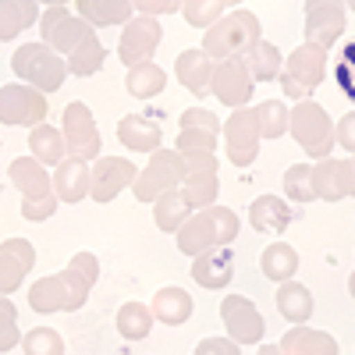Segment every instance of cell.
Instances as JSON below:
<instances>
[{
	"label": "cell",
	"instance_id": "1",
	"mask_svg": "<svg viewBox=\"0 0 355 355\" xmlns=\"http://www.w3.org/2000/svg\"><path fill=\"white\" fill-rule=\"evenodd\" d=\"M174 234H178V249L185 256H199L214 245H231L239 239V214L217 202L199 206V214H189Z\"/></svg>",
	"mask_w": 355,
	"mask_h": 355
},
{
	"label": "cell",
	"instance_id": "2",
	"mask_svg": "<svg viewBox=\"0 0 355 355\" xmlns=\"http://www.w3.org/2000/svg\"><path fill=\"white\" fill-rule=\"evenodd\" d=\"M11 71L21 82L36 85L40 93H57L68 78V61L46 43H21L11 53Z\"/></svg>",
	"mask_w": 355,
	"mask_h": 355
},
{
	"label": "cell",
	"instance_id": "3",
	"mask_svg": "<svg viewBox=\"0 0 355 355\" xmlns=\"http://www.w3.org/2000/svg\"><path fill=\"white\" fill-rule=\"evenodd\" d=\"M259 18L252 11H231L220 15L202 36V50L220 61V57H234V53H245L256 40H259Z\"/></svg>",
	"mask_w": 355,
	"mask_h": 355
},
{
	"label": "cell",
	"instance_id": "4",
	"mask_svg": "<svg viewBox=\"0 0 355 355\" xmlns=\"http://www.w3.org/2000/svg\"><path fill=\"white\" fill-rule=\"evenodd\" d=\"M323 78H327V50L316 43H302L299 50H291L277 75L288 100H306Z\"/></svg>",
	"mask_w": 355,
	"mask_h": 355
},
{
	"label": "cell",
	"instance_id": "5",
	"mask_svg": "<svg viewBox=\"0 0 355 355\" xmlns=\"http://www.w3.org/2000/svg\"><path fill=\"white\" fill-rule=\"evenodd\" d=\"M288 132L316 160L331 157V150H334V121L327 117V110H323L320 103H313V100H299V103L291 107Z\"/></svg>",
	"mask_w": 355,
	"mask_h": 355
},
{
	"label": "cell",
	"instance_id": "6",
	"mask_svg": "<svg viewBox=\"0 0 355 355\" xmlns=\"http://www.w3.org/2000/svg\"><path fill=\"white\" fill-rule=\"evenodd\" d=\"M182 178H185V157L182 153H178V150H153L150 164L135 174L132 196L139 202H153L160 192L182 185Z\"/></svg>",
	"mask_w": 355,
	"mask_h": 355
},
{
	"label": "cell",
	"instance_id": "7",
	"mask_svg": "<svg viewBox=\"0 0 355 355\" xmlns=\"http://www.w3.org/2000/svg\"><path fill=\"white\" fill-rule=\"evenodd\" d=\"M46 93H40L28 82H8L0 85V125L8 128H33L46 121Z\"/></svg>",
	"mask_w": 355,
	"mask_h": 355
},
{
	"label": "cell",
	"instance_id": "8",
	"mask_svg": "<svg viewBox=\"0 0 355 355\" xmlns=\"http://www.w3.org/2000/svg\"><path fill=\"white\" fill-rule=\"evenodd\" d=\"M224 139H227V164L234 167H249L256 164L259 153V121H256V107H234L227 114V125H224Z\"/></svg>",
	"mask_w": 355,
	"mask_h": 355
},
{
	"label": "cell",
	"instance_id": "9",
	"mask_svg": "<svg viewBox=\"0 0 355 355\" xmlns=\"http://www.w3.org/2000/svg\"><path fill=\"white\" fill-rule=\"evenodd\" d=\"M252 89L256 78L245 68V57L234 53V57H220L214 64V78H210V93L224 103V107H245L252 100Z\"/></svg>",
	"mask_w": 355,
	"mask_h": 355
},
{
	"label": "cell",
	"instance_id": "10",
	"mask_svg": "<svg viewBox=\"0 0 355 355\" xmlns=\"http://www.w3.org/2000/svg\"><path fill=\"white\" fill-rule=\"evenodd\" d=\"M61 132H64V146H68V157L78 160H96L100 157V128H96V117L82 100L64 107L61 117Z\"/></svg>",
	"mask_w": 355,
	"mask_h": 355
},
{
	"label": "cell",
	"instance_id": "11",
	"mask_svg": "<svg viewBox=\"0 0 355 355\" xmlns=\"http://www.w3.org/2000/svg\"><path fill=\"white\" fill-rule=\"evenodd\" d=\"M217 142H220L217 114L202 107H189L178 117V139H174L178 153H217Z\"/></svg>",
	"mask_w": 355,
	"mask_h": 355
},
{
	"label": "cell",
	"instance_id": "12",
	"mask_svg": "<svg viewBox=\"0 0 355 355\" xmlns=\"http://www.w3.org/2000/svg\"><path fill=\"white\" fill-rule=\"evenodd\" d=\"M160 36H164V28L153 15H132L125 21L121 43H117V61L128 64V68L150 61V57L157 53V46H160Z\"/></svg>",
	"mask_w": 355,
	"mask_h": 355
},
{
	"label": "cell",
	"instance_id": "13",
	"mask_svg": "<svg viewBox=\"0 0 355 355\" xmlns=\"http://www.w3.org/2000/svg\"><path fill=\"white\" fill-rule=\"evenodd\" d=\"M220 320H224L227 338H231V341H239L242 348L259 345L263 334H266L263 313L256 309V302L245 299V295H227V299L220 302Z\"/></svg>",
	"mask_w": 355,
	"mask_h": 355
},
{
	"label": "cell",
	"instance_id": "14",
	"mask_svg": "<svg viewBox=\"0 0 355 355\" xmlns=\"http://www.w3.org/2000/svg\"><path fill=\"white\" fill-rule=\"evenodd\" d=\"M40 36H43V43L50 46V50H57V53H71L75 46H78V40L89 33V25L82 15H71L64 4H53V8H46L43 15H40Z\"/></svg>",
	"mask_w": 355,
	"mask_h": 355
},
{
	"label": "cell",
	"instance_id": "15",
	"mask_svg": "<svg viewBox=\"0 0 355 355\" xmlns=\"http://www.w3.org/2000/svg\"><path fill=\"white\" fill-rule=\"evenodd\" d=\"M135 164L125 157H96V164L89 167V199L96 202H114L132 182H135Z\"/></svg>",
	"mask_w": 355,
	"mask_h": 355
},
{
	"label": "cell",
	"instance_id": "16",
	"mask_svg": "<svg viewBox=\"0 0 355 355\" xmlns=\"http://www.w3.org/2000/svg\"><path fill=\"white\" fill-rule=\"evenodd\" d=\"M345 0H306V43L331 50L345 33Z\"/></svg>",
	"mask_w": 355,
	"mask_h": 355
},
{
	"label": "cell",
	"instance_id": "17",
	"mask_svg": "<svg viewBox=\"0 0 355 355\" xmlns=\"http://www.w3.org/2000/svg\"><path fill=\"white\" fill-rule=\"evenodd\" d=\"M33 266H36V245L28 239H8L0 245V295L18 291Z\"/></svg>",
	"mask_w": 355,
	"mask_h": 355
},
{
	"label": "cell",
	"instance_id": "18",
	"mask_svg": "<svg viewBox=\"0 0 355 355\" xmlns=\"http://www.w3.org/2000/svg\"><path fill=\"white\" fill-rule=\"evenodd\" d=\"M234 277V252L227 245H214L199 256H192V281L206 291H220Z\"/></svg>",
	"mask_w": 355,
	"mask_h": 355
},
{
	"label": "cell",
	"instance_id": "19",
	"mask_svg": "<svg viewBox=\"0 0 355 355\" xmlns=\"http://www.w3.org/2000/svg\"><path fill=\"white\" fill-rule=\"evenodd\" d=\"M96 277H100V259L93 252H75L68 259V266L61 270V281H64V291H68V313L85 306Z\"/></svg>",
	"mask_w": 355,
	"mask_h": 355
},
{
	"label": "cell",
	"instance_id": "20",
	"mask_svg": "<svg viewBox=\"0 0 355 355\" xmlns=\"http://www.w3.org/2000/svg\"><path fill=\"white\" fill-rule=\"evenodd\" d=\"M174 75L182 82L192 96H210V78H214V57L206 53L202 46H192V50H182L174 61Z\"/></svg>",
	"mask_w": 355,
	"mask_h": 355
},
{
	"label": "cell",
	"instance_id": "21",
	"mask_svg": "<svg viewBox=\"0 0 355 355\" xmlns=\"http://www.w3.org/2000/svg\"><path fill=\"white\" fill-rule=\"evenodd\" d=\"M117 139H121V146L132 150V153H153V150H160L164 132H160L157 117H150V114H128V117L117 121Z\"/></svg>",
	"mask_w": 355,
	"mask_h": 355
},
{
	"label": "cell",
	"instance_id": "22",
	"mask_svg": "<svg viewBox=\"0 0 355 355\" xmlns=\"http://www.w3.org/2000/svg\"><path fill=\"white\" fill-rule=\"evenodd\" d=\"M8 178H11V185L21 192V199H46V196H53V182L46 174V164H40L33 153L18 157L8 167Z\"/></svg>",
	"mask_w": 355,
	"mask_h": 355
},
{
	"label": "cell",
	"instance_id": "23",
	"mask_svg": "<svg viewBox=\"0 0 355 355\" xmlns=\"http://www.w3.org/2000/svg\"><path fill=\"white\" fill-rule=\"evenodd\" d=\"M53 196H57V202H82L89 196V160L68 157L57 164Z\"/></svg>",
	"mask_w": 355,
	"mask_h": 355
},
{
	"label": "cell",
	"instance_id": "24",
	"mask_svg": "<svg viewBox=\"0 0 355 355\" xmlns=\"http://www.w3.org/2000/svg\"><path fill=\"white\" fill-rule=\"evenodd\" d=\"M277 348L284 355H338V341L327 331H313L306 323H295Z\"/></svg>",
	"mask_w": 355,
	"mask_h": 355
},
{
	"label": "cell",
	"instance_id": "25",
	"mask_svg": "<svg viewBox=\"0 0 355 355\" xmlns=\"http://www.w3.org/2000/svg\"><path fill=\"white\" fill-rule=\"evenodd\" d=\"M150 309H153V316H157L160 323H167V327H182V323L192 320V295H189L185 288H178V284L160 288V291L153 295Z\"/></svg>",
	"mask_w": 355,
	"mask_h": 355
},
{
	"label": "cell",
	"instance_id": "26",
	"mask_svg": "<svg viewBox=\"0 0 355 355\" xmlns=\"http://www.w3.org/2000/svg\"><path fill=\"white\" fill-rule=\"evenodd\" d=\"M40 21V0H0V43L18 40Z\"/></svg>",
	"mask_w": 355,
	"mask_h": 355
},
{
	"label": "cell",
	"instance_id": "27",
	"mask_svg": "<svg viewBox=\"0 0 355 355\" xmlns=\"http://www.w3.org/2000/svg\"><path fill=\"white\" fill-rule=\"evenodd\" d=\"M249 224L256 231H266V234H281L291 224V210L281 196H259L249 206Z\"/></svg>",
	"mask_w": 355,
	"mask_h": 355
},
{
	"label": "cell",
	"instance_id": "28",
	"mask_svg": "<svg viewBox=\"0 0 355 355\" xmlns=\"http://www.w3.org/2000/svg\"><path fill=\"white\" fill-rule=\"evenodd\" d=\"M78 15L93 25V28H107V25H125L132 18V0H75Z\"/></svg>",
	"mask_w": 355,
	"mask_h": 355
},
{
	"label": "cell",
	"instance_id": "29",
	"mask_svg": "<svg viewBox=\"0 0 355 355\" xmlns=\"http://www.w3.org/2000/svg\"><path fill=\"white\" fill-rule=\"evenodd\" d=\"M242 57H245V68H249V75H252L256 82H277V75H281V68H284L281 50H277L274 43H266L263 36H259Z\"/></svg>",
	"mask_w": 355,
	"mask_h": 355
},
{
	"label": "cell",
	"instance_id": "30",
	"mask_svg": "<svg viewBox=\"0 0 355 355\" xmlns=\"http://www.w3.org/2000/svg\"><path fill=\"white\" fill-rule=\"evenodd\" d=\"M277 313L288 320V323H306L313 316V291L299 281H281L277 288Z\"/></svg>",
	"mask_w": 355,
	"mask_h": 355
},
{
	"label": "cell",
	"instance_id": "31",
	"mask_svg": "<svg viewBox=\"0 0 355 355\" xmlns=\"http://www.w3.org/2000/svg\"><path fill=\"white\" fill-rule=\"evenodd\" d=\"M107 61V46L96 40V33L89 28V33L78 40V46L68 53V75H78V78H89L96 75Z\"/></svg>",
	"mask_w": 355,
	"mask_h": 355
},
{
	"label": "cell",
	"instance_id": "32",
	"mask_svg": "<svg viewBox=\"0 0 355 355\" xmlns=\"http://www.w3.org/2000/svg\"><path fill=\"white\" fill-rule=\"evenodd\" d=\"M189 214H192V206H189L182 185H178V189H167V192H160V196L153 199V220H157V227L167 231V234L182 227V220H185Z\"/></svg>",
	"mask_w": 355,
	"mask_h": 355
},
{
	"label": "cell",
	"instance_id": "33",
	"mask_svg": "<svg viewBox=\"0 0 355 355\" xmlns=\"http://www.w3.org/2000/svg\"><path fill=\"white\" fill-rule=\"evenodd\" d=\"M28 153H33L40 164H61L68 146H64V132H57L53 125H33V132H28Z\"/></svg>",
	"mask_w": 355,
	"mask_h": 355
},
{
	"label": "cell",
	"instance_id": "34",
	"mask_svg": "<svg viewBox=\"0 0 355 355\" xmlns=\"http://www.w3.org/2000/svg\"><path fill=\"white\" fill-rule=\"evenodd\" d=\"M259 270L263 277H270V281H288L299 274V252H295V245L288 242H274V245H266L263 256H259Z\"/></svg>",
	"mask_w": 355,
	"mask_h": 355
},
{
	"label": "cell",
	"instance_id": "35",
	"mask_svg": "<svg viewBox=\"0 0 355 355\" xmlns=\"http://www.w3.org/2000/svg\"><path fill=\"white\" fill-rule=\"evenodd\" d=\"M167 85V71L157 68L153 61H142V64H132L128 75H125V89L135 96V100H153L164 93Z\"/></svg>",
	"mask_w": 355,
	"mask_h": 355
},
{
	"label": "cell",
	"instance_id": "36",
	"mask_svg": "<svg viewBox=\"0 0 355 355\" xmlns=\"http://www.w3.org/2000/svg\"><path fill=\"white\" fill-rule=\"evenodd\" d=\"M28 306L36 313H68V291H64V281L61 274H50V277H40L33 288H28Z\"/></svg>",
	"mask_w": 355,
	"mask_h": 355
},
{
	"label": "cell",
	"instance_id": "37",
	"mask_svg": "<svg viewBox=\"0 0 355 355\" xmlns=\"http://www.w3.org/2000/svg\"><path fill=\"white\" fill-rule=\"evenodd\" d=\"M153 309L150 306H142V302H125L121 309H117V334L128 338V341H142V338H150L153 331Z\"/></svg>",
	"mask_w": 355,
	"mask_h": 355
},
{
	"label": "cell",
	"instance_id": "38",
	"mask_svg": "<svg viewBox=\"0 0 355 355\" xmlns=\"http://www.w3.org/2000/svg\"><path fill=\"white\" fill-rule=\"evenodd\" d=\"M182 192H185V199H189L192 210H199V206L217 202L220 178H217V171H189V174L182 178Z\"/></svg>",
	"mask_w": 355,
	"mask_h": 355
},
{
	"label": "cell",
	"instance_id": "39",
	"mask_svg": "<svg viewBox=\"0 0 355 355\" xmlns=\"http://www.w3.org/2000/svg\"><path fill=\"white\" fill-rule=\"evenodd\" d=\"M288 114H291V107H284V100H263L256 107L259 135L263 139H281L288 132Z\"/></svg>",
	"mask_w": 355,
	"mask_h": 355
},
{
	"label": "cell",
	"instance_id": "40",
	"mask_svg": "<svg viewBox=\"0 0 355 355\" xmlns=\"http://www.w3.org/2000/svg\"><path fill=\"white\" fill-rule=\"evenodd\" d=\"M284 196L295 202H313L316 185H313V164H291L284 171Z\"/></svg>",
	"mask_w": 355,
	"mask_h": 355
},
{
	"label": "cell",
	"instance_id": "41",
	"mask_svg": "<svg viewBox=\"0 0 355 355\" xmlns=\"http://www.w3.org/2000/svg\"><path fill=\"white\" fill-rule=\"evenodd\" d=\"M227 8L231 0H182V15L192 28H210Z\"/></svg>",
	"mask_w": 355,
	"mask_h": 355
},
{
	"label": "cell",
	"instance_id": "42",
	"mask_svg": "<svg viewBox=\"0 0 355 355\" xmlns=\"http://www.w3.org/2000/svg\"><path fill=\"white\" fill-rule=\"evenodd\" d=\"M313 185H316V199L323 202H341V182H338V160L323 157L320 164H313Z\"/></svg>",
	"mask_w": 355,
	"mask_h": 355
},
{
	"label": "cell",
	"instance_id": "43",
	"mask_svg": "<svg viewBox=\"0 0 355 355\" xmlns=\"http://www.w3.org/2000/svg\"><path fill=\"white\" fill-rule=\"evenodd\" d=\"M21 352L25 355H64V338L53 327H33L21 338Z\"/></svg>",
	"mask_w": 355,
	"mask_h": 355
},
{
	"label": "cell",
	"instance_id": "44",
	"mask_svg": "<svg viewBox=\"0 0 355 355\" xmlns=\"http://www.w3.org/2000/svg\"><path fill=\"white\" fill-rule=\"evenodd\" d=\"M21 345V331H18V309L11 306L8 295H0V352H11Z\"/></svg>",
	"mask_w": 355,
	"mask_h": 355
},
{
	"label": "cell",
	"instance_id": "45",
	"mask_svg": "<svg viewBox=\"0 0 355 355\" xmlns=\"http://www.w3.org/2000/svg\"><path fill=\"white\" fill-rule=\"evenodd\" d=\"M53 210H57V196H46V199H21V217L33 220V224L50 220Z\"/></svg>",
	"mask_w": 355,
	"mask_h": 355
},
{
	"label": "cell",
	"instance_id": "46",
	"mask_svg": "<svg viewBox=\"0 0 355 355\" xmlns=\"http://www.w3.org/2000/svg\"><path fill=\"white\" fill-rule=\"evenodd\" d=\"M338 85L355 100V43H348L345 61H338Z\"/></svg>",
	"mask_w": 355,
	"mask_h": 355
},
{
	"label": "cell",
	"instance_id": "47",
	"mask_svg": "<svg viewBox=\"0 0 355 355\" xmlns=\"http://www.w3.org/2000/svg\"><path fill=\"white\" fill-rule=\"evenodd\" d=\"M132 8L139 15H174V11H182V0H132Z\"/></svg>",
	"mask_w": 355,
	"mask_h": 355
},
{
	"label": "cell",
	"instance_id": "48",
	"mask_svg": "<svg viewBox=\"0 0 355 355\" xmlns=\"http://www.w3.org/2000/svg\"><path fill=\"white\" fill-rule=\"evenodd\" d=\"M334 142H341V150L355 153V110H348L341 121L334 125Z\"/></svg>",
	"mask_w": 355,
	"mask_h": 355
},
{
	"label": "cell",
	"instance_id": "49",
	"mask_svg": "<svg viewBox=\"0 0 355 355\" xmlns=\"http://www.w3.org/2000/svg\"><path fill=\"white\" fill-rule=\"evenodd\" d=\"M338 182H341V196H355V153L348 160H338Z\"/></svg>",
	"mask_w": 355,
	"mask_h": 355
},
{
	"label": "cell",
	"instance_id": "50",
	"mask_svg": "<svg viewBox=\"0 0 355 355\" xmlns=\"http://www.w3.org/2000/svg\"><path fill=\"white\" fill-rule=\"evenodd\" d=\"M185 157V174L189 171H217V153H182Z\"/></svg>",
	"mask_w": 355,
	"mask_h": 355
},
{
	"label": "cell",
	"instance_id": "51",
	"mask_svg": "<svg viewBox=\"0 0 355 355\" xmlns=\"http://www.w3.org/2000/svg\"><path fill=\"white\" fill-rule=\"evenodd\" d=\"M239 348H242L239 341H202L199 345V352H231V355L239 352Z\"/></svg>",
	"mask_w": 355,
	"mask_h": 355
},
{
	"label": "cell",
	"instance_id": "52",
	"mask_svg": "<svg viewBox=\"0 0 355 355\" xmlns=\"http://www.w3.org/2000/svg\"><path fill=\"white\" fill-rule=\"evenodd\" d=\"M348 295H352V299H355V274L348 277Z\"/></svg>",
	"mask_w": 355,
	"mask_h": 355
},
{
	"label": "cell",
	"instance_id": "53",
	"mask_svg": "<svg viewBox=\"0 0 355 355\" xmlns=\"http://www.w3.org/2000/svg\"><path fill=\"white\" fill-rule=\"evenodd\" d=\"M40 4H46V8H53V4H68V0H40Z\"/></svg>",
	"mask_w": 355,
	"mask_h": 355
},
{
	"label": "cell",
	"instance_id": "54",
	"mask_svg": "<svg viewBox=\"0 0 355 355\" xmlns=\"http://www.w3.org/2000/svg\"><path fill=\"white\" fill-rule=\"evenodd\" d=\"M345 8H352V11H355V0H345Z\"/></svg>",
	"mask_w": 355,
	"mask_h": 355
},
{
	"label": "cell",
	"instance_id": "55",
	"mask_svg": "<svg viewBox=\"0 0 355 355\" xmlns=\"http://www.w3.org/2000/svg\"><path fill=\"white\" fill-rule=\"evenodd\" d=\"M231 4H242V0H231Z\"/></svg>",
	"mask_w": 355,
	"mask_h": 355
}]
</instances>
